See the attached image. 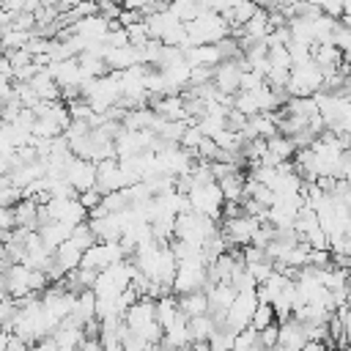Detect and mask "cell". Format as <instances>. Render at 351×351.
<instances>
[{
	"label": "cell",
	"instance_id": "cell-5",
	"mask_svg": "<svg viewBox=\"0 0 351 351\" xmlns=\"http://www.w3.org/2000/svg\"><path fill=\"white\" fill-rule=\"evenodd\" d=\"M82 3H88V0H66V11L74 8V5H82Z\"/></svg>",
	"mask_w": 351,
	"mask_h": 351
},
{
	"label": "cell",
	"instance_id": "cell-4",
	"mask_svg": "<svg viewBox=\"0 0 351 351\" xmlns=\"http://www.w3.org/2000/svg\"><path fill=\"white\" fill-rule=\"evenodd\" d=\"M321 11H324L326 16H332V19L346 16V11H343V0H321Z\"/></svg>",
	"mask_w": 351,
	"mask_h": 351
},
{
	"label": "cell",
	"instance_id": "cell-2",
	"mask_svg": "<svg viewBox=\"0 0 351 351\" xmlns=\"http://www.w3.org/2000/svg\"><path fill=\"white\" fill-rule=\"evenodd\" d=\"M184 25L186 22H192L200 11H203V5H200V0H170V5H167Z\"/></svg>",
	"mask_w": 351,
	"mask_h": 351
},
{
	"label": "cell",
	"instance_id": "cell-1",
	"mask_svg": "<svg viewBox=\"0 0 351 351\" xmlns=\"http://www.w3.org/2000/svg\"><path fill=\"white\" fill-rule=\"evenodd\" d=\"M186 33H189V47L217 44V41L228 38L230 25L219 11H200L192 22H186Z\"/></svg>",
	"mask_w": 351,
	"mask_h": 351
},
{
	"label": "cell",
	"instance_id": "cell-3",
	"mask_svg": "<svg viewBox=\"0 0 351 351\" xmlns=\"http://www.w3.org/2000/svg\"><path fill=\"white\" fill-rule=\"evenodd\" d=\"M44 3H47V0H3V8L19 14V11H38Z\"/></svg>",
	"mask_w": 351,
	"mask_h": 351
}]
</instances>
